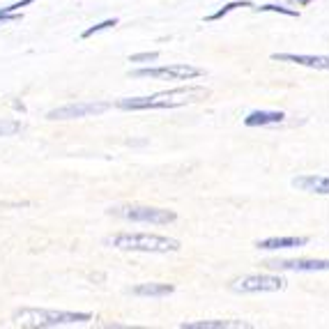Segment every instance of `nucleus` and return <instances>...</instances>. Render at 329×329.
I'll use <instances>...</instances> for the list:
<instances>
[{
    "mask_svg": "<svg viewBox=\"0 0 329 329\" xmlns=\"http://www.w3.org/2000/svg\"><path fill=\"white\" fill-rule=\"evenodd\" d=\"M104 244L120 251H138V253H175L180 251V242L166 235L152 232H115L104 237Z\"/></svg>",
    "mask_w": 329,
    "mask_h": 329,
    "instance_id": "1",
    "label": "nucleus"
},
{
    "mask_svg": "<svg viewBox=\"0 0 329 329\" xmlns=\"http://www.w3.org/2000/svg\"><path fill=\"white\" fill-rule=\"evenodd\" d=\"M111 104L108 102H79V104H67V106L53 108L46 113L49 120H74V118H88L99 115V113L108 111Z\"/></svg>",
    "mask_w": 329,
    "mask_h": 329,
    "instance_id": "8",
    "label": "nucleus"
},
{
    "mask_svg": "<svg viewBox=\"0 0 329 329\" xmlns=\"http://www.w3.org/2000/svg\"><path fill=\"white\" fill-rule=\"evenodd\" d=\"M274 62H292V65L311 67V69L329 72V56H311V53H272Z\"/></svg>",
    "mask_w": 329,
    "mask_h": 329,
    "instance_id": "9",
    "label": "nucleus"
},
{
    "mask_svg": "<svg viewBox=\"0 0 329 329\" xmlns=\"http://www.w3.org/2000/svg\"><path fill=\"white\" fill-rule=\"evenodd\" d=\"M3 21H21V14L19 12H7L5 7H3V10H0V24H3Z\"/></svg>",
    "mask_w": 329,
    "mask_h": 329,
    "instance_id": "20",
    "label": "nucleus"
},
{
    "mask_svg": "<svg viewBox=\"0 0 329 329\" xmlns=\"http://www.w3.org/2000/svg\"><path fill=\"white\" fill-rule=\"evenodd\" d=\"M295 189L306 191V194H320L329 196V175H315V173H306V175H297L290 182Z\"/></svg>",
    "mask_w": 329,
    "mask_h": 329,
    "instance_id": "10",
    "label": "nucleus"
},
{
    "mask_svg": "<svg viewBox=\"0 0 329 329\" xmlns=\"http://www.w3.org/2000/svg\"><path fill=\"white\" fill-rule=\"evenodd\" d=\"M134 79H159V81H191L203 76V69L186 62H175V65H161V67H143V69L129 72Z\"/></svg>",
    "mask_w": 329,
    "mask_h": 329,
    "instance_id": "5",
    "label": "nucleus"
},
{
    "mask_svg": "<svg viewBox=\"0 0 329 329\" xmlns=\"http://www.w3.org/2000/svg\"><path fill=\"white\" fill-rule=\"evenodd\" d=\"M309 244V237H297V235H288V237H267V240H258L255 242V249H267V251H276V249H299V246Z\"/></svg>",
    "mask_w": 329,
    "mask_h": 329,
    "instance_id": "12",
    "label": "nucleus"
},
{
    "mask_svg": "<svg viewBox=\"0 0 329 329\" xmlns=\"http://www.w3.org/2000/svg\"><path fill=\"white\" fill-rule=\"evenodd\" d=\"M154 60H159L157 51H145V53H134V56H129V62H154Z\"/></svg>",
    "mask_w": 329,
    "mask_h": 329,
    "instance_id": "19",
    "label": "nucleus"
},
{
    "mask_svg": "<svg viewBox=\"0 0 329 329\" xmlns=\"http://www.w3.org/2000/svg\"><path fill=\"white\" fill-rule=\"evenodd\" d=\"M286 288V278L272 276V274H251V276H242L230 283L232 292H242V295H251V292H281Z\"/></svg>",
    "mask_w": 329,
    "mask_h": 329,
    "instance_id": "6",
    "label": "nucleus"
},
{
    "mask_svg": "<svg viewBox=\"0 0 329 329\" xmlns=\"http://www.w3.org/2000/svg\"><path fill=\"white\" fill-rule=\"evenodd\" d=\"M255 12H274V14H283V16H290V19H299V12L292 10V7H283V5H276V3H267V5H260V7H253Z\"/></svg>",
    "mask_w": 329,
    "mask_h": 329,
    "instance_id": "16",
    "label": "nucleus"
},
{
    "mask_svg": "<svg viewBox=\"0 0 329 329\" xmlns=\"http://www.w3.org/2000/svg\"><path fill=\"white\" fill-rule=\"evenodd\" d=\"M237 7H255L251 0H232V3H226L223 7H219L217 12H212V14H207L205 16V21L207 24H214V21H221L226 14H230L232 10H237Z\"/></svg>",
    "mask_w": 329,
    "mask_h": 329,
    "instance_id": "15",
    "label": "nucleus"
},
{
    "mask_svg": "<svg viewBox=\"0 0 329 329\" xmlns=\"http://www.w3.org/2000/svg\"><path fill=\"white\" fill-rule=\"evenodd\" d=\"M131 295L134 297H154V299H161L175 292L173 283H138V286L131 288Z\"/></svg>",
    "mask_w": 329,
    "mask_h": 329,
    "instance_id": "13",
    "label": "nucleus"
},
{
    "mask_svg": "<svg viewBox=\"0 0 329 329\" xmlns=\"http://www.w3.org/2000/svg\"><path fill=\"white\" fill-rule=\"evenodd\" d=\"M263 265L278 272H329V260L322 258H274Z\"/></svg>",
    "mask_w": 329,
    "mask_h": 329,
    "instance_id": "7",
    "label": "nucleus"
},
{
    "mask_svg": "<svg viewBox=\"0 0 329 329\" xmlns=\"http://www.w3.org/2000/svg\"><path fill=\"white\" fill-rule=\"evenodd\" d=\"M30 3H35V0H19V3H14V5H10V7H5L7 12H19L21 7H26V5H30Z\"/></svg>",
    "mask_w": 329,
    "mask_h": 329,
    "instance_id": "21",
    "label": "nucleus"
},
{
    "mask_svg": "<svg viewBox=\"0 0 329 329\" xmlns=\"http://www.w3.org/2000/svg\"><path fill=\"white\" fill-rule=\"evenodd\" d=\"M24 131V125L19 120H0V136H14Z\"/></svg>",
    "mask_w": 329,
    "mask_h": 329,
    "instance_id": "18",
    "label": "nucleus"
},
{
    "mask_svg": "<svg viewBox=\"0 0 329 329\" xmlns=\"http://www.w3.org/2000/svg\"><path fill=\"white\" fill-rule=\"evenodd\" d=\"M253 324L246 320H196L182 322L180 329H251Z\"/></svg>",
    "mask_w": 329,
    "mask_h": 329,
    "instance_id": "11",
    "label": "nucleus"
},
{
    "mask_svg": "<svg viewBox=\"0 0 329 329\" xmlns=\"http://www.w3.org/2000/svg\"><path fill=\"white\" fill-rule=\"evenodd\" d=\"M111 217H120L127 221L136 223H154V226H166L177 219L175 209H163V207H148V205H122V207L108 209Z\"/></svg>",
    "mask_w": 329,
    "mask_h": 329,
    "instance_id": "4",
    "label": "nucleus"
},
{
    "mask_svg": "<svg viewBox=\"0 0 329 329\" xmlns=\"http://www.w3.org/2000/svg\"><path fill=\"white\" fill-rule=\"evenodd\" d=\"M115 26H118V19H106V21H102V24H95L81 33V39H90L92 35L102 33V30H108V28H115Z\"/></svg>",
    "mask_w": 329,
    "mask_h": 329,
    "instance_id": "17",
    "label": "nucleus"
},
{
    "mask_svg": "<svg viewBox=\"0 0 329 329\" xmlns=\"http://www.w3.org/2000/svg\"><path fill=\"white\" fill-rule=\"evenodd\" d=\"M286 113L283 111H251L244 118V127H269V125H281Z\"/></svg>",
    "mask_w": 329,
    "mask_h": 329,
    "instance_id": "14",
    "label": "nucleus"
},
{
    "mask_svg": "<svg viewBox=\"0 0 329 329\" xmlns=\"http://www.w3.org/2000/svg\"><path fill=\"white\" fill-rule=\"evenodd\" d=\"M14 324L19 327H62V324H85L92 313L83 311H56V309H19L14 311Z\"/></svg>",
    "mask_w": 329,
    "mask_h": 329,
    "instance_id": "2",
    "label": "nucleus"
},
{
    "mask_svg": "<svg viewBox=\"0 0 329 329\" xmlns=\"http://www.w3.org/2000/svg\"><path fill=\"white\" fill-rule=\"evenodd\" d=\"M200 88H180V90H171V92H161V95H152V97H125L118 99L115 106L122 111H161V108H177L184 106L186 102H194V99H173L177 95L184 92H196Z\"/></svg>",
    "mask_w": 329,
    "mask_h": 329,
    "instance_id": "3",
    "label": "nucleus"
},
{
    "mask_svg": "<svg viewBox=\"0 0 329 329\" xmlns=\"http://www.w3.org/2000/svg\"><path fill=\"white\" fill-rule=\"evenodd\" d=\"M290 3H297V5H309V3H313V0H290Z\"/></svg>",
    "mask_w": 329,
    "mask_h": 329,
    "instance_id": "22",
    "label": "nucleus"
}]
</instances>
